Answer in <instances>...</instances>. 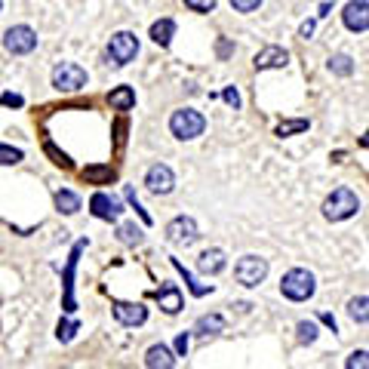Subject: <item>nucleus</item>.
<instances>
[{
    "mask_svg": "<svg viewBox=\"0 0 369 369\" xmlns=\"http://www.w3.org/2000/svg\"><path fill=\"white\" fill-rule=\"evenodd\" d=\"M280 293L286 295L289 302H308L314 293H317V280H314V274L305 271V268H293V271L283 274Z\"/></svg>",
    "mask_w": 369,
    "mask_h": 369,
    "instance_id": "f257e3e1",
    "label": "nucleus"
},
{
    "mask_svg": "<svg viewBox=\"0 0 369 369\" xmlns=\"http://www.w3.org/2000/svg\"><path fill=\"white\" fill-rule=\"evenodd\" d=\"M357 209H360V197L351 188H335L326 197V203H323V215L329 222H345L351 215H357Z\"/></svg>",
    "mask_w": 369,
    "mask_h": 369,
    "instance_id": "f03ea898",
    "label": "nucleus"
},
{
    "mask_svg": "<svg viewBox=\"0 0 369 369\" xmlns=\"http://www.w3.org/2000/svg\"><path fill=\"white\" fill-rule=\"evenodd\" d=\"M169 129H173L176 138H182V142H191V138L203 136V129H207V120H203L200 111L182 108V111H176V114L169 117Z\"/></svg>",
    "mask_w": 369,
    "mask_h": 369,
    "instance_id": "7ed1b4c3",
    "label": "nucleus"
},
{
    "mask_svg": "<svg viewBox=\"0 0 369 369\" xmlns=\"http://www.w3.org/2000/svg\"><path fill=\"white\" fill-rule=\"evenodd\" d=\"M136 56H138V37L133 34V31H117V34L108 41V59L117 65V68L129 65Z\"/></svg>",
    "mask_w": 369,
    "mask_h": 369,
    "instance_id": "20e7f679",
    "label": "nucleus"
},
{
    "mask_svg": "<svg viewBox=\"0 0 369 369\" xmlns=\"http://www.w3.org/2000/svg\"><path fill=\"white\" fill-rule=\"evenodd\" d=\"M52 87L62 92H77L87 87V71L77 62H62L56 71H52Z\"/></svg>",
    "mask_w": 369,
    "mask_h": 369,
    "instance_id": "39448f33",
    "label": "nucleus"
},
{
    "mask_svg": "<svg viewBox=\"0 0 369 369\" xmlns=\"http://www.w3.org/2000/svg\"><path fill=\"white\" fill-rule=\"evenodd\" d=\"M234 277L240 286H259L268 277V262L262 259V255H243L234 268Z\"/></svg>",
    "mask_w": 369,
    "mask_h": 369,
    "instance_id": "423d86ee",
    "label": "nucleus"
},
{
    "mask_svg": "<svg viewBox=\"0 0 369 369\" xmlns=\"http://www.w3.org/2000/svg\"><path fill=\"white\" fill-rule=\"evenodd\" d=\"M3 46L12 52V56H28V52L37 46L34 28H28V25H12V28L3 34Z\"/></svg>",
    "mask_w": 369,
    "mask_h": 369,
    "instance_id": "0eeeda50",
    "label": "nucleus"
},
{
    "mask_svg": "<svg viewBox=\"0 0 369 369\" xmlns=\"http://www.w3.org/2000/svg\"><path fill=\"white\" fill-rule=\"evenodd\" d=\"M89 209H92V215H96V219H102V222H117V219L123 215V203L117 200V197L105 194V191L92 194Z\"/></svg>",
    "mask_w": 369,
    "mask_h": 369,
    "instance_id": "6e6552de",
    "label": "nucleus"
},
{
    "mask_svg": "<svg viewBox=\"0 0 369 369\" xmlns=\"http://www.w3.org/2000/svg\"><path fill=\"white\" fill-rule=\"evenodd\" d=\"M145 184H148L151 194H169V191L176 188V176L167 163H154V167L148 169V176H145Z\"/></svg>",
    "mask_w": 369,
    "mask_h": 369,
    "instance_id": "1a4fd4ad",
    "label": "nucleus"
},
{
    "mask_svg": "<svg viewBox=\"0 0 369 369\" xmlns=\"http://www.w3.org/2000/svg\"><path fill=\"white\" fill-rule=\"evenodd\" d=\"M167 237L173 243H179V246H191V243H197V222L188 219V215H179V219H173L167 225Z\"/></svg>",
    "mask_w": 369,
    "mask_h": 369,
    "instance_id": "9d476101",
    "label": "nucleus"
},
{
    "mask_svg": "<svg viewBox=\"0 0 369 369\" xmlns=\"http://www.w3.org/2000/svg\"><path fill=\"white\" fill-rule=\"evenodd\" d=\"M341 22H345L348 31L363 34V31L369 28V3L366 0H351V3L345 6V12H341Z\"/></svg>",
    "mask_w": 369,
    "mask_h": 369,
    "instance_id": "9b49d317",
    "label": "nucleus"
},
{
    "mask_svg": "<svg viewBox=\"0 0 369 369\" xmlns=\"http://www.w3.org/2000/svg\"><path fill=\"white\" fill-rule=\"evenodd\" d=\"M114 317L123 326H142L148 320V308L142 302H114Z\"/></svg>",
    "mask_w": 369,
    "mask_h": 369,
    "instance_id": "f8f14e48",
    "label": "nucleus"
},
{
    "mask_svg": "<svg viewBox=\"0 0 369 369\" xmlns=\"http://www.w3.org/2000/svg\"><path fill=\"white\" fill-rule=\"evenodd\" d=\"M289 62V52L283 50V46H265L262 52H255L253 65L255 71H268V68H286Z\"/></svg>",
    "mask_w": 369,
    "mask_h": 369,
    "instance_id": "ddd939ff",
    "label": "nucleus"
},
{
    "mask_svg": "<svg viewBox=\"0 0 369 369\" xmlns=\"http://www.w3.org/2000/svg\"><path fill=\"white\" fill-rule=\"evenodd\" d=\"M83 246H87V240H81L74 246V253H71V259H68V268H65V277H62V286H65V311H74V268H77V259H81V253H83Z\"/></svg>",
    "mask_w": 369,
    "mask_h": 369,
    "instance_id": "4468645a",
    "label": "nucleus"
},
{
    "mask_svg": "<svg viewBox=\"0 0 369 369\" xmlns=\"http://www.w3.org/2000/svg\"><path fill=\"white\" fill-rule=\"evenodd\" d=\"M145 366L148 369H173L176 357L167 345H151L148 351H145Z\"/></svg>",
    "mask_w": 369,
    "mask_h": 369,
    "instance_id": "2eb2a0df",
    "label": "nucleus"
},
{
    "mask_svg": "<svg viewBox=\"0 0 369 369\" xmlns=\"http://www.w3.org/2000/svg\"><path fill=\"white\" fill-rule=\"evenodd\" d=\"M157 305L163 308L167 314H179L182 311V293L176 283H167V286L157 289Z\"/></svg>",
    "mask_w": 369,
    "mask_h": 369,
    "instance_id": "dca6fc26",
    "label": "nucleus"
},
{
    "mask_svg": "<svg viewBox=\"0 0 369 369\" xmlns=\"http://www.w3.org/2000/svg\"><path fill=\"white\" fill-rule=\"evenodd\" d=\"M197 271H200V274H219V271H225V253H222V249H207V253L197 259Z\"/></svg>",
    "mask_w": 369,
    "mask_h": 369,
    "instance_id": "f3484780",
    "label": "nucleus"
},
{
    "mask_svg": "<svg viewBox=\"0 0 369 369\" xmlns=\"http://www.w3.org/2000/svg\"><path fill=\"white\" fill-rule=\"evenodd\" d=\"M108 102H111V108H117V111L136 108V89L133 87H117L114 92H108Z\"/></svg>",
    "mask_w": 369,
    "mask_h": 369,
    "instance_id": "a211bd4d",
    "label": "nucleus"
},
{
    "mask_svg": "<svg viewBox=\"0 0 369 369\" xmlns=\"http://www.w3.org/2000/svg\"><path fill=\"white\" fill-rule=\"evenodd\" d=\"M173 34H176V22H173V19H160V22L151 25V41H154L157 46H169Z\"/></svg>",
    "mask_w": 369,
    "mask_h": 369,
    "instance_id": "6ab92c4d",
    "label": "nucleus"
},
{
    "mask_svg": "<svg viewBox=\"0 0 369 369\" xmlns=\"http://www.w3.org/2000/svg\"><path fill=\"white\" fill-rule=\"evenodd\" d=\"M56 207H59V213L74 215L77 209H81V197H77L74 191H56Z\"/></svg>",
    "mask_w": 369,
    "mask_h": 369,
    "instance_id": "aec40b11",
    "label": "nucleus"
},
{
    "mask_svg": "<svg viewBox=\"0 0 369 369\" xmlns=\"http://www.w3.org/2000/svg\"><path fill=\"white\" fill-rule=\"evenodd\" d=\"M117 240L127 243V246H136V243L145 240V234H142V228H138L136 222H123V225L117 228Z\"/></svg>",
    "mask_w": 369,
    "mask_h": 369,
    "instance_id": "412c9836",
    "label": "nucleus"
},
{
    "mask_svg": "<svg viewBox=\"0 0 369 369\" xmlns=\"http://www.w3.org/2000/svg\"><path fill=\"white\" fill-rule=\"evenodd\" d=\"M173 268H176V271H179L182 277H184V283H188V289H191V293H194V295H207V293H213V286H207V283H197V280H194V274H191V271L182 265L179 259H173Z\"/></svg>",
    "mask_w": 369,
    "mask_h": 369,
    "instance_id": "4be33fe9",
    "label": "nucleus"
},
{
    "mask_svg": "<svg viewBox=\"0 0 369 369\" xmlns=\"http://www.w3.org/2000/svg\"><path fill=\"white\" fill-rule=\"evenodd\" d=\"M114 176H117L114 167H87L83 169V179L92 182V184H108Z\"/></svg>",
    "mask_w": 369,
    "mask_h": 369,
    "instance_id": "5701e85b",
    "label": "nucleus"
},
{
    "mask_svg": "<svg viewBox=\"0 0 369 369\" xmlns=\"http://www.w3.org/2000/svg\"><path fill=\"white\" fill-rule=\"evenodd\" d=\"M197 333L200 335H215V333H222L225 329V317H219V314H209V317H200L197 320Z\"/></svg>",
    "mask_w": 369,
    "mask_h": 369,
    "instance_id": "b1692460",
    "label": "nucleus"
},
{
    "mask_svg": "<svg viewBox=\"0 0 369 369\" xmlns=\"http://www.w3.org/2000/svg\"><path fill=\"white\" fill-rule=\"evenodd\" d=\"M366 308H369V299H366V295H357V299L348 302V314H351L354 323H366V320H369V311H366Z\"/></svg>",
    "mask_w": 369,
    "mask_h": 369,
    "instance_id": "393cba45",
    "label": "nucleus"
},
{
    "mask_svg": "<svg viewBox=\"0 0 369 369\" xmlns=\"http://www.w3.org/2000/svg\"><path fill=\"white\" fill-rule=\"evenodd\" d=\"M329 71H333V74H341V77L354 74V59L351 56H333L329 59Z\"/></svg>",
    "mask_w": 369,
    "mask_h": 369,
    "instance_id": "a878e982",
    "label": "nucleus"
},
{
    "mask_svg": "<svg viewBox=\"0 0 369 369\" xmlns=\"http://www.w3.org/2000/svg\"><path fill=\"white\" fill-rule=\"evenodd\" d=\"M19 160H22V151L12 148V145H0V167H12Z\"/></svg>",
    "mask_w": 369,
    "mask_h": 369,
    "instance_id": "bb28decb",
    "label": "nucleus"
},
{
    "mask_svg": "<svg viewBox=\"0 0 369 369\" xmlns=\"http://www.w3.org/2000/svg\"><path fill=\"white\" fill-rule=\"evenodd\" d=\"M295 329H299V341H305V345H311V341L317 339V323H311V320H302Z\"/></svg>",
    "mask_w": 369,
    "mask_h": 369,
    "instance_id": "cd10ccee",
    "label": "nucleus"
},
{
    "mask_svg": "<svg viewBox=\"0 0 369 369\" xmlns=\"http://www.w3.org/2000/svg\"><path fill=\"white\" fill-rule=\"evenodd\" d=\"M308 129V120H289V123H280L277 127V136H293V133H305Z\"/></svg>",
    "mask_w": 369,
    "mask_h": 369,
    "instance_id": "c85d7f7f",
    "label": "nucleus"
},
{
    "mask_svg": "<svg viewBox=\"0 0 369 369\" xmlns=\"http://www.w3.org/2000/svg\"><path fill=\"white\" fill-rule=\"evenodd\" d=\"M127 200H129V207H133L136 213L142 215V222H145V225H151V215L142 209V203H138V197H136V191H133V188H127Z\"/></svg>",
    "mask_w": 369,
    "mask_h": 369,
    "instance_id": "c756f323",
    "label": "nucleus"
},
{
    "mask_svg": "<svg viewBox=\"0 0 369 369\" xmlns=\"http://www.w3.org/2000/svg\"><path fill=\"white\" fill-rule=\"evenodd\" d=\"M77 329H81V326H77L74 320H65V323H59V339H62V341H71V339H74V333H77Z\"/></svg>",
    "mask_w": 369,
    "mask_h": 369,
    "instance_id": "7c9ffc66",
    "label": "nucleus"
},
{
    "mask_svg": "<svg viewBox=\"0 0 369 369\" xmlns=\"http://www.w3.org/2000/svg\"><path fill=\"white\" fill-rule=\"evenodd\" d=\"M184 6L194 12H213L215 10V0H184Z\"/></svg>",
    "mask_w": 369,
    "mask_h": 369,
    "instance_id": "2f4dec72",
    "label": "nucleus"
},
{
    "mask_svg": "<svg viewBox=\"0 0 369 369\" xmlns=\"http://www.w3.org/2000/svg\"><path fill=\"white\" fill-rule=\"evenodd\" d=\"M231 6H234L237 12H253L262 6V0H231Z\"/></svg>",
    "mask_w": 369,
    "mask_h": 369,
    "instance_id": "473e14b6",
    "label": "nucleus"
},
{
    "mask_svg": "<svg viewBox=\"0 0 369 369\" xmlns=\"http://www.w3.org/2000/svg\"><path fill=\"white\" fill-rule=\"evenodd\" d=\"M46 154L52 157V163H56V167H62V169H71V160L65 154H59L56 148H52V145H46Z\"/></svg>",
    "mask_w": 369,
    "mask_h": 369,
    "instance_id": "72a5a7b5",
    "label": "nucleus"
},
{
    "mask_svg": "<svg viewBox=\"0 0 369 369\" xmlns=\"http://www.w3.org/2000/svg\"><path fill=\"white\" fill-rule=\"evenodd\" d=\"M0 102L6 105V108H22V96H16V92H3V96H0Z\"/></svg>",
    "mask_w": 369,
    "mask_h": 369,
    "instance_id": "f704fd0d",
    "label": "nucleus"
},
{
    "mask_svg": "<svg viewBox=\"0 0 369 369\" xmlns=\"http://www.w3.org/2000/svg\"><path fill=\"white\" fill-rule=\"evenodd\" d=\"M222 98H225V102H228V105H231V108H234V111L240 108V92H237L234 87H228L225 92H222Z\"/></svg>",
    "mask_w": 369,
    "mask_h": 369,
    "instance_id": "c9c22d12",
    "label": "nucleus"
},
{
    "mask_svg": "<svg viewBox=\"0 0 369 369\" xmlns=\"http://www.w3.org/2000/svg\"><path fill=\"white\" fill-rule=\"evenodd\" d=\"M366 369V351H357V354H351V360H348V369Z\"/></svg>",
    "mask_w": 369,
    "mask_h": 369,
    "instance_id": "e433bc0d",
    "label": "nucleus"
},
{
    "mask_svg": "<svg viewBox=\"0 0 369 369\" xmlns=\"http://www.w3.org/2000/svg\"><path fill=\"white\" fill-rule=\"evenodd\" d=\"M176 351H179L182 357H184V354H188V333H182L179 339H176Z\"/></svg>",
    "mask_w": 369,
    "mask_h": 369,
    "instance_id": "4c0bfd02",
    "label": "nucleus"
},
{
    "mask_svg": "<svg viewBox=\"0 0 369 369\" xmlns=\"http://www.w3.org/2000/svg\"><path fill=\"white\" fill-rule=\"evenodd\" d=\"M231 52H234V43H228V41H219V59H228Z\"/></svg>",
    "mask_w": 369,
    "mask_h": 369,
    "instance_id": "58836bf2",
    "label": "nucleus"
},
{
    "mask_svg": "<svg viewBox=\"0 0 369 369\" xmlns=\"http://www.w3.org/2000/svg\"><path fill=\"white\" fill-rule=\"evenodd\" d=\"M314 34V22H305V25H302V37H305V41H308V37H311Z\"/></svg>",
    "mask_w": 369,
    "mask_h": 369,
    "instance_id": "ea45409f",
    "label": "nucleus"
},
{
    "mask_svg": "<svg viewBox=\"0 0 369 369\" xmlns=\"http://www.w3.org/2000/svg\"><path fill=\"white\" fill-rule=\"evenodd\" d=\"M320 320L326 323V326H333V333H335V320H333V314H320Z\"/></svg>",
    "mask_w": 369,
    "mask_h": 369,
    "instance_id": "a19ab883",
    "label": "nucleus"
}]
</instances>
